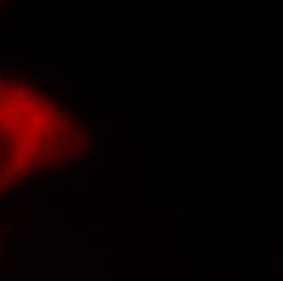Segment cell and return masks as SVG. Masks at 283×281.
Listing matches in <instances>:
<instances>
[{
	"mask_svg": "<svg viewBox=\"0 0 283 281\" xmlns=\"http://www.w3.org/2000/svg\"><path fill=\"white\" fill-rule=\"evenodd\" d=\"M67 132L51 101L21 81L0 78V194L67 159L65 137H75Z\"/></svg>",
	"mask_w": 283,
	"mask_h": 281,
	"instance_id": "obj_1",
	"label": "cell"
}]
</instances>
